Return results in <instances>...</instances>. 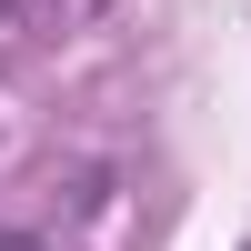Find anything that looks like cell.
<instances>
[{
	"mask_svg": "<svg viewBox=\"0 0 251 251\" xmlns=\"http://www.w3.org/2000/svg\"><path fill=\"white\" fill-rule=\"evenodd\" d=\"M241 251H251V241H241Z\"/></svg>",
	"mask_w": 251,
	"mask_h": 251,
	"instance_id": "1",
	"label": "cell"
}]
</instances>
